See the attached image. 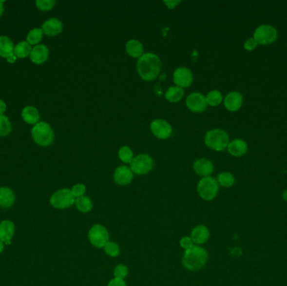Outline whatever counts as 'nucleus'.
<instances>
[{"instance_id":"a878e982","label":"nucleus","mask_w":287,"mask_h":286,"mask_svg":"<svg viewBox=\"0 0 287 286\" xmlns=\"http://www.w3.org/2000/svg\"><path fill=\"white\" fill-rule=\"evenodd\" d=\"M184 96V90L183 88L180 87H171V88L166 91L165 96L166 100L169 101L171 103H177Z\"/></svg>"},{"instance_id":"9d476101","label":"nucleus","mask_w":287,"mask_h":286,"mask_svg":"<svg viewBox=\"0 0 287 286\" xmlns=\"http://www.w3.org/2000/svg\"><path fill=\"white\" fill-rule=\"evenodd\" d=\"M151 132L158 139H166L172 133V128L171 124L163 119H155L151 124Z\"/></svg>"},{"instance_id":"f257e3e1","label":"nucleus","mask_w":287,"mask_h":286,"mask_svg":"<svg viewBox=\"0 0 287 286\" xmlns=\"http://www.w3.org/2000/svg\"><path fill=\"white\" fill-rule=\"evenodd\" d=\"M161 68L160 58L153 53H146L139 58L137 70L140 77L146 81H154L157 78Z\"/></svg>"},{"instance_id":"0eeeda50","label":"nucleus","mask_w":287,"mask_h":286,"mask_svg":"<svg viewBox=\"0 0 287 286\" xmlns=\"http://www.w3.org/2000/svg\"><path fill=\"white\" fill-rule=\"evenodd\" d=\"M88 239L94 247L103 248L109 241V231L103 225L95 224L88 231Z\"/></svg>"},{"instance_id":"4468645a","label":"nucleus","mask_w":287,"mask_h":286,"mask_svg":"<svg viewBox=\"0 0 287 286\" xmlns=\"http://www.w3.org/2000/svg\"><path fill=\"white\" fill-rule=\"evenodd\" d=\"M190 237L195 245L200 246L209 240L210 232L205 225H197L191 230Z\"/></svg>"},{"instance_id":"1a4fd4ad","label":"nucleus","mask_w":287,"mask_h":286,"mask_svg":"<svg viewBox=\"0 0 287 286\" xmlns=\"http://www.w3.org/2000/svg\"><path fill=\"white\" fill-rule=\"evenodd\" d=\"M153 168V160L148 154H139L130 163V169L138 175H143L151 172Z\"/></svg>"},{"instance_id":"ea45409f","label":"nucleus","mask_w":287,"mask_h":286,"mask_svg":"<svg viewBox=\"0 0 287 286\" xmlns=\"http://www.w3.org/2000/svg\"><path fill=\"white\" fill-rule=\"evenodd\" d=\"M164 3H166L169 9H173L176 4L180 3V1H165Z\"/></svg>"},{"instance_id":"ddd939ff","label":"nucleus","mask_w":287,"mask_h":286,"mask_svg":"<svg viewBox=\"0 0 287 286\" xmlns=\"http://www.w3.org/2000/svg\"><path fill=\"white\" fill-rule=\"evenodd\" d=\"M133 177V172L128 166H118L114 174L115 182L119 186H127L132 181Z\"/></svg>"},{"instance_id":"2f4dec72","label":"nucleus","mask_w":287,"mask_h":286,"mask_svg":"<svg viewBox=\"0 0 287 286\" xmlns=\"http://www.w3.org/2000/svg\"><path fill=\"white\" fill-rule=\"evenodd\" d=\"M12 130L9 119L4 115H0V137L9 135Z\"/></svg>"},{"instance_id":"bb28decb","label":"nucleus","mask_w":287,"mask_h":286,"mask_svg":"<svg viewBox=\"0 0 287 286\" xmlns=\"http://www.w3.org/2000/svg\"><path fill=\"white\" fill-rule=\"evenodd\" d=\"M31 51H32L31 45L27 41H22L15 45L14 53L16 56V57L24 58L28 56H30Z\"/></svg>"},{"instance_id":"e433bc0d","label":"nucleus","mask_w":287,"mask_h":286,"mask_svg":"<svg viewBox=\"0 0 287 286\" xmlns=\"http://www.w3.org/2000/svg\"><path fill=\"white\" fill-rule=\"evenodd\" d=\"M180 246H181L182 249L187 251V250L190 249V248L193 247L194 244L191 237L185 236V237H182L181 240H180Z\"/></svg>"},{"instance_id":"7c9ffc66","label":"nucleus","mask_w":287,"mask_h":286,"mask_svg":"<svg viewBox=\"0 0 287 286\" xmlns=\"http://www.w3.org/2000/svg\"><path fill=\"white\" fill-rule=\"evenodd\" d=\"M103 250L107 255H109L111 258L118 257L120 254V248L118 246L117 243L114 241H109L105 244L103 247Z\"/></svg>"},{"instance_id":"58836bf2","label":"nucleus","mask_w":287,"mask_h":286,"mask_svg":"<svg viewBox=\"0 0 287 286\" xmlns=\"http://www.w3.org/2000/svg\"><path fill=\"white\" fill-rule=\"evenodd\" d=\"M108 286H127V284L124 280H121L118 278H114L109 281Z\"/></svg>"},{"instance_id":"4c0bfd02","label":"nucleus","mask_w":287,"mask_h":286,"mask_svg":"<svg viewBox=\"0 0 287 286\" xmlns=\"http://www.w3.org/2000/svg\"><path fill=\"white\" fill-rule=\"evenodd\" d=\"M259 45L258 43H257L256 40L254 39V38H249V39H247L245 43V50H247L249 52H251V51H253L254 49L256 48L257 45Z\"/></svg>"},{"instance_id":"393cba45","label":"nucleus","mask_w":287,"mask_h":286,"mask_svg":"<svg viewBox=\"0 0 287 286\" xmlns=\"http://www.w3.org/2000/svg\"><path fill=\"white\" fill-rule=\"evenodd\" d=\"M75 206L77 209L82 213H88L93 210L94 204L88 196H82L76 198Z\"/></svg>"},{"instance_id":"c03bdc74","label":"nucleus","mask_w":287,"mask_h":286,"mask_svg":"<svg viewBox=\"0 0 287 286\" xmlns=\"http://www.w3.org/2000/svg\"><path fill=\"white\" fill-rule=\"evenodd\" d=\"M3 248H4V244L0 241V253L3 252Z\"/></svg>"},{"instance_id":"79ce46f5","label":"nucleus","mask_w":287,"mask_h":286,"mask_svg":"<svg viewBox=\"0 0 287 286\" xmlns=\"http://www.w3.org/2000/svg\"><path fill=\"white\" fill-rule=\"evenodd\" d=\"M16 58L17 57H16V56L14 53V55H12L11 57L7 58V60H8V62H9V63H14V62H15V60H16Z\"/></svg>"},{"instance_id":"5701e85b","label":"nucleus","mask_w":287,"mask_h":286,"mask_svg":"<svg viewBox=\"0 0 287 286\" xmlns=\"http://www.w3.org/2000/svg\"><path fill=\"white\" fill-rule=\"evenodd\" d=\"M15 46L12 40L9 37H0V57L3 58H9L14 55Z\"/></svg>"},{"instance_id":"20e7f679","label":"nucleus","mask_w":287,"mask_h":286,"mask_svg":"<svg viewBox=\"0 0 287 286\" xmlns=\"http://www.w3.org/2000/svg\"><path fill=\"white\" fill-rule=\"evenodd\" d=\"M31 134L35 142L40 146H49L54 141L53 130L45 122H39L36 124L32 129Z\"/></svg>"},{"instance_id":"39448f33","label":"nucleus","mask_w":287,"mask_h":286,"mask_svg":"<svg viewBox=\"0 0 287 286\" xmlns=\"http://www.w3.org/2000/svg\"><path fill=\"white\" fill-rule=\"evenodd\" d=\"M197 192L204 201L213 200L218 195V181L211 176L202 178L197 184Z\"/></svg>"},{"instance_id":"a18cd8bd","label":"nucleus","mask_w":287,"mask_h":286,"mask_svg":"<svg viewBox=\"0 0 287 286\" xmlns=\"http://www.w3.org/2000/svg\"><path fill=\"white\" fill-rule=\"evenodd\" d=\"M282 196H283V199H284L285 201H287V190L285 191Z\"/></svg>"},{"instance_id":"473e14b6","label":"nucleus","mask_w":287,"mask_h":286,"mask_svg":"<svg viewBox=\"0 0 287 286\" xmlns=\"http://www.w3.org/2000/svg\"><path fill=\"white\" fill-rule=\"evenodd\" d=\"M118 157L123 162L130 164L133 160V151L128 146H123L118 151Z\"/></svg>"},{"instance_id":"c756f323","label":"nucleus","mask_w":287,"mask_h":286,"mask_svg":"<svg viewBox=\"0 0 287 286\" xmlns=\"http://www.w3.org/2000/svg\"><path fill=\"white\" fill-rule=\"evenodd\" d=\"M43 33L44 32H43L42 29H39V28H36V29L30 30V32L28 33L27 37H26L27 42L30 45H37L42 39Z\"/></svg>"},{"instance_id":"f03ea898","label":"nucleus","mask_w":287,"mask_h":286,"mask_svg":"<svg viewBox=\"0 0 287 286\" xmlns=\"http://www.w3.org/2000/svg\"><path fill=\"white\" fill-rule=\"evenodd\" d=\"M209 259V253L205 248L194 245L185 251L182 257V265L189 271H196L205 266Z\"/></svg>"},{"instance_id":"a211bd4d","label":"nucleus","mask_w":287,"mask_h":286,"mask_svg":"<svg viewBox=\"0 0 287 286\" xmlns=\"http://www.w3.org/2000/svg\"><path fill=\"white\" fill-rule=\"evenodd\" d=\"M193 169L196 174L200 176L208 177L213 172L214 167L210 160L207 159H199L194 162Z\"/></svg>"},{"instance_id":"cd10ccee","label":"nucleus","mask_w":287,"mask_h":286,"mask_svg":"<svg viewBox=\"0 0 287 286\" xmlns=\"http://www.w3.org/2000/svg\"><path fill=\"white\" fill-rule=\"evenodd\" d=\"M218 183L222 187H233L235 183V179L230 172H222L218 175Z\"/></svg>"},{"instance_id":"a19ab883","label":"nucleus","mask_w":287,"mask_h":286,"mask_svg":"<svg viewBox=\"0 0 287 286\" xmlns=\"http://www.w3.org/2000/svg\"><path fill=\"white\" fill-rule=\"evenodd\" d=\"M6 103L3 100H0V115H3L4 112L6 111Z\"/></svg>"},{"instance_id":"9b49d317","label":"nucleus","mask_w":287,"mask_h":286,"mask_svg":"<svg viewBox=\"0 0 287 286\" xmlns=\"http://www.w3.org/2000/svg\"><path fill=\"white\" fill-rule=\"evenodd\" d=\"M175 84L180 88H188L193 81V76L190 70L186 67H180L175 70L173 74Z\"/></svg>"},{"instance_id":"f704fd0d","label":"nucleus","mask_w":287,"mask_h":286,"mask_svg":"<svg viewBox=\"0 0 287 286\" xmlns=\"http://www.w3.org/2000/svg\"><path fill=\"white\" fill-rule=\"evenodd\" d=\"M54 0H37V6L41 11H49L54 7Z\"/></svg>"},{"instance_id":"423d86ee","label":"nucleus","mask_w":287,"mask_h":286,"mask_svg":"<svg viewBox=\"0 0 287 286\" xmlns=\"http://www.w3.org/2000/svg\"><path fill=\"white\" fill-rule=\"evenodd\" d=\"M76 198L69 189H61L53 193L51 196V205L56 209H67L75 205Z\"/></svg>"},{"instance_id":"72a5a7b5","label":"nucleus","mask_w":287,"mask_h":286,"mask_svg":"<svg viewBox=\"0 0 287 286\" xmlns=\"http://www.w3.org/2000/svg\"><path fill=\"white\" fill-rule=\"evenodd\" d=\"M128 274H129V268L126 265L120 264V265H117L114 269L115 278L124 280L125 278L127 277Z\"/></svg>"},{"instance_id":"6e6552de","label":"nucleus","mask_w":287,"mask_h":286,"mask_svg":"<svg viewBox=\"0 0 287 286\" xmlns=\"http://www.w3.org/2000/svg\"><path fill=\"white\" fill-rule=\"evenodd\" d=\"M278 37L277 30L269 24H263L257 28L254 33V38L258 44L269 45L275 42Z\"/></svg>"},{"instance_id":"b1692460","label":"nucleus","mask_w":287,"mask_h":286,"mask_svg":"<svg viewBox=\"0 0 287 286\" xmlns=\"http://www.w3.org/2000/svg\"><path fill=\"white\" fill-rule=\"evenodd\" d=\"M22 117L24 122L29 124H38L39 119V114L38 110L32 106L25 107L22 111Z\"/></svg>"},{"instance_id":"412c9836","label":"nucleus","mask_w":287,"mask_h":286,"mask_svg":"<svg viewBox=\"0 0 287 286\" xmlns=\"http://www.w3.org/2000/svg\"><path fill=\"white\" fill-rule=\"evenodd\" d=\"M15 196L13 191L9 187L0 188V207L9 208L15 203Z\"/></svg>"},{"instance_id":"4be33fe9","label":"nucleus","mask_w":287,"mask_h":286,"mask_svg":"<svg viewBox=\"0 0 287 286\" xmlns=\"http://www.w3.org/2000/svg\"><path fill=\"white\" fill-rule=\"evenodd\" d=\"M126 52L132 57L140 58L144 55V47L139 40L130 39L126 44Z\"/></svg>"},{"instance_id":"37998d69","label":"nucleus","mask_w":287,"mask_h":286,"mask_svg":"<svg viewBox=\"0 0 287 286\" xmlns=\"http://www.w3.org/2000/svg\"><path fill=\"white\" fill-rule=\"evenodd\" d=\"M3 1H0V16L3 15Z\"/></svg>"},{"instance_id":"7ed1b4c3","label":"nucleus","mask_w":287,"mask_h":286,"mask_svg":"<svg viewBox=\"0 0 287 286\" xmlns=\"http://www.w3.org/2000/svg\"><path fill=\"white\" fill-rule=\"evenodd\" d=\"M205 145L211 150L223 151L230 144V137L224 130L215 129L206 133Z\"/></svg>"},{"instance_id":"6ab92c4d","label":"nucleus","mask_w":287,"mask_h":286,"mask_svg":"<svg viewBox=\"0 0 287 286\" xmlns=\"http://www.w3.org/2000/svg\"><path fill=\"white\" fill-rule=\"evenodd\" d=\"M49 57V50L45 45H37L35 46L30 53V60L36 64H42L45 62Z\"/></svg>"},{"instance_id":"c9c22d12","label":"nucleus","mask_w":287,"mask_h":286,"mask_svg":"<svg viewBox=\"0 0 287 286\" xmlns=\"http://www.w3.org/2000/svg\"><path fill=\"white\" fill-rule=\"evenodd\" d=\"M86 190H87V188H86L85 185H83V184H77L75 186H73L71 191L73 193V195L75 198H78V197L84 196Z\"/></svg>"},{"instance_id":"f8f14e48","label":"nucleus","mask_w":287,"mask_h":286,"mask_svg":"<svg viewBox=\"0 0 287 286\" xmlns=\"http://www.w3.org/2000/svg\"><path fill=\"white\" fill-rule=\"evenodd\" d=\"M187 106L194 113H203L207 109L206 96L199 93H193L187 97Z\"/></svg>"},{"instance_id":"2eb2a0df","label":"nucleus","mask_w":287,"mask_h":286,"mask_svg":"<svg viewBox=\"0 0 287 286\" xmlns=\"http://www.w3.org/2000/svg\"><path fill=\"white\" fill-rule=\"evenodd\" d=\"M15 234V224L11 221L5 220L0 223V241L10 245Z\"/></svg>"},{"instance_id":"dca6fc26","label":"nucleus","mask_w":287,"mask_h":286,"mask_svg":"<svg viewBox=\"0 0 287 286\" xmlns=\"http://www.w3.org/2000/svg\"><path fill=\"white\" fill-rule=\"evenodd\" d=\"M63 30V24L58 19H50L43 24V32L49 37H56L61 33Z\"/></svg>"},{"instance_id":"aec40b11","label":"nucleus","mask_w":287,"mask_h":286,"mask_svg":"<svg viewBox=\"0 0 287 286\" xmlns=\"http://www.w3.org/2000/svg\"><path fill=\"white\" fill-rule=\"evenodd\" d=\"M228 151L233 156L240 157L248 151V145L243 139H234L228 145Z\"/></svg>"},{"instance_id":"c85d7f7f","label":"nucleus","mask_w":287,"mask_h":286,"mask_svg":"<svg viewBox=\"0 0 287 286\" xmlns=\"http://www.w3.org/2000/svg\"><path fill=\"white\" fill-rule=\"evenodd\" d=\"M206 101L209 105L211 106V107H216L222 103L223 95L219 91H211L206 96Z\"/></svg>"},{"instance_id":"f3484780","label":"nucleus","mask_w":287,"mask_h":286,"mask_svg":"<svg viewBox=\"0 0 287 286\" xmlns=\"http://www.w3.org/2000/svg\"><path fill=\"white\" fill-rule=\"evenodd\" d=\"M243 104V96L238 92H231L224 98V106L229 111H238Z\"/></svg>"}]
</instances>
